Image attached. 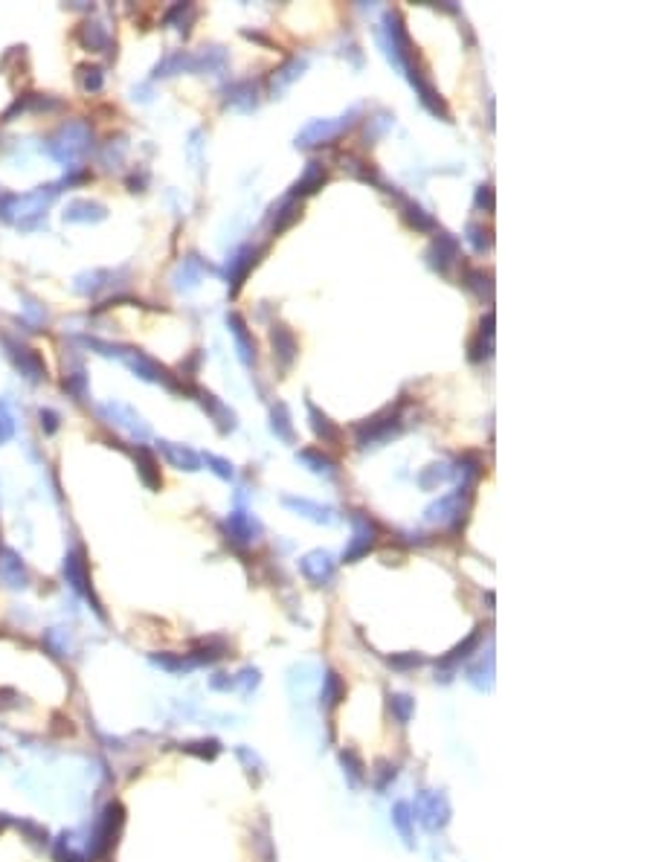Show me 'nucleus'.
I'll return each instance as SVG.
<instances>
[{
  "label": "nucleus",
  "mask_w": 653,
  "mask_h": 862,
  "mask_svg": "<svg viewBox=\"0 0 653 862\" xmlns=\"http://www.w3.org/2000/svg\"><path fill=\"white\" fill-rule=\"evenodd\" d=\"M84 346L87 349H96L99 355H108V358H119L131 372H134L137 377H143V380H151V383H163L166 390H171V392H183L186 390V383H181L174 375H168V369L166 366H160L154 358H148L146 352H140V349H131V346H113V343H102V340H91L87 337L84 340Z\"/></svg>",
  "instance_id": "1"
},
{
  "label": "nucleus",
  "mask_w": 653,
  "mask_h": 862,
  "mask_svg": "<svg viewBox=\"0 0 653 862\" xmlns=\"http://www.w3.org/2000/svg\"><path fill=\"white\" fill-rule=\"evenodd\" d=\"M91 148H93L91 125H87V122H79V119L64 122L59 131L47 140L50 157L59 160V163H64V166H70V168H73V163H79Z\"/></svg>",
  "instance_id": "2"
},
{
  "label": "nucleus",
  "mask_w": 653,
  "mask_h": 862,
  "mask_svg": "<svg viewBox=\"0 0 653 862\" xmlns=\"http://www.w3.org/2000/svg\"><path fill=\"white\" fill-rule=\"evenodd\" d=\"M59 183L50 186H38L29 195H0V218L4 221H26L35 218V215H44V209L50 206V201L59 195Z\"/></svg>",
  "instance_id": "3"
},
{
  "label": "nucleus",
  "mask_w": 653,
  "mask_h": 862,
  "mask_svg": "<svg viewBox=\"0 0 653 862\" xmlns=\"http://www.w3.org/2000/svg\"><path fill=\"white\" fill-rule=\"evenodd\" d=\"M401 430V415L398 410H383L375 418H366L363 424H358V447H375L386 439H392Z\"/></svg>",
  "instance_id": "4"
},
{
  "label": "nucleus",
  "mask_w": 653,
  "mask_h": 862,
  "mask_svg": "<svg viewBox=\"0 0 653 862\" xmlns=\"http://www.w3.org/2000/svg\"><path fill=\"white\" fill-rule=\"evenodd\" d=\"M358 113V108L348 113V116H340V119H314L311 125H305L302 128V134L296 137V148H311V146H325V143H331L334 137H340L348 125H352L355 116Z\"/></svg>",
  "instance_id": "5"
},
{
  "label": "nucleus",
  "mask_w": 653,
  "mask_h": 862,
  "mask_svg": "<svg viewBox=\"0 0 653 862\" xmlns=\"http://www.w3.org/2000/svg\"><path fill=\"white\" fill-rule=\"evenodd\" d=\"M352 526H355V537H352V543H348V549L343 552V560H358V557H363V554L375 546V540H378V529H375V523L369 520V514L352 511Z\"/></svg>",
  "instance_id": "6"
},
{
  "label": "nucleus",
  "mask_w": 653,
  "mask_h": 862,
  "mask_svg": "<svg viewBox=\"0 0 653 862\" xmlns=\"http://www.w3.org/2000/svg\"><path fill=\"white\" fill-rule=\"evenodd\" d=\"M224 532H227V540L236 543V546H253L261 534V526L253 514L247 511H233L227 520H224Z\"/></svg>",
  "instance_id": "7"
},
{
  "label": "nucleus",
  "mask_w": 653,
  "mask_h": 862,
  "mask_svg": "<svg viewBox=\"0 0 653 862\" xmlns=\"http://www.w3.org/2000/svg\"><path fill=\"white\" fill-rule=\"evenodd\" d=\"M99 412H102V418H108V424L125 430V433L137 436V439H148V424L131 407H125V404H105Z\"/></svg>",
  "instance_id": "8"
},
{
  "label": "nucleus",
  "mask_w": 653,
  "mask_h": 862,
  "mask_svg": "<svg viewBox=\"0 0 653 862\" xmlns=\"http://www.w3.org/2000/svg\"><path fill=\"white\" fill-rule=\"evenodd\" d=\"M6 349H9V358H12V363L21 369L24 377H29L32 383H41L44 377H47V366H44V360H41L38 352L21 346V343H15V340H9V337H6Z\"/></svg>",
  "instance_id": "9"
},
{
  "label": "nucleus",
  "mask_w": 653,
  "mask_h": 862,
  "mask_svg": "<svg viewBox=\"0 0 653 862\" xmlns=\"http://www.w3.org/2000/svg\"><path fill=\"white\" fill-rule=\"evenodd\" d=\"M456 258H459V241L450 238L447 233H442L439 238L430 244V250H427V262H430V268L439 270V273H447V268L456 262Z\"/></svg>",
  "instance_id": "10"
},
{
  "label": "nucleus",
  "mask_w": 653,
  "mask_h": 862,
  "mask_svg": "<svg viewBox=\"0 0 653 862\" xmlns=\"http://www.w3.org/2000/svg\"><path fill=\"white\" fill-rule=\"evenodd\" d=\"M261 255V247H241L233 258H230V268H227V276H230V293H238V288L244 285L250 268L258 262Z\"/></svg>",
  "instance_id": "11"
},
{
  "label": "nucleus",
  "mask_w": 653,
  "mask_h": 862,
  "mask_svg": "<svg viewBox=\"0 0 653 862\" xmlns=\"http://www.w3.org/2000/svg\"><path fill=\"white\" fill-rule=\"evenodd\" d=\"M64 578H67V584L73 589H79L81 595L91 598V578H87V560H84L81 549H73L64 557Z\"/></svg>",
  "instance_id": "12"
},
{
  "label": "nucleus",
  "mask_w": 653,
  "mask_h": 862,
  "mask_svg": "<svg viewBox=\"0 0 653 862\" xmlns=\"http://www.w3.org/2000/svg\"><path fill=\"white\" fill-rule=\"evenodd\" d=\"M270 343H273V358H276V363H279L282 369H288V366L293 363L296 352H299L293 331H290L288 325H273V328H270Z\"/></svg>",
  "instance_id": "13"
},
{
  "label": "nucleus",
  "mask_w": 653,
  "mask_h": 862,
  "mask_svg": "<svg viewBox=\"0 0 653 862\" xmlns=\"http://www.w3.org/2000/svg\"><path fill=\"white\" fill-rule=\"evenodd\" d=\"M299 569H302V575L308 578V581H314V584H325V581L334 575V560H331V554H328V552H311V554H305V557H302Z\"/></svg>",
  "instance_id": "14"
},
{
  "label": "nucleus",
  "mask_w": 653,
  "mask_h": 862,
  "mask_svg": "<svg viewBox=\"0 0 653 862\" xmlns=\"http://www.w3.org/2000/svg\"><path fill=\"white\" fill-rule=\"evenodd\" d=\"M227 325H230V334H233V340H236V349H238L241 360H244L247 366H250V363H255V340H253V334L247 331L244 317L233 311V314L227 317Z\"/></svg>",
  "instance_id": "15"
},
{
  "label": "nucleus",
  "mask_w": 653,
  "mask_h": 862,
  "mask_svg": "<svg viewBox=\"0 0 653 862\" xmlns=\"http://www.w3.org/2000/svg\"><path fill=\"white\" fill-rule=\"evenodd\" d=\"M160 453L166 456V462L178 470H201V456L186 447V445H174V442H157Z\"/></svg>",
  "instance_id": "16"
},
{
  "label": "nucleus",
  "mask_w": 653,
  "mask_h": 862,
  "mask_svg": "<svg viewBox=\"0 0 653 862\" xmlns=\"http://www.w3.org/2000/svg\"><path fill=\"white\" fill-rule=\"evenodd\" d=\"M282 505L290 508V511H296V514H302V517H308V520L334 523V511H331L328 505L311 502V500H305V497H282Z\"/></svg>",
  "instance_id": "17"
},
{
  "label": "nucleus",
  "mask_w": 653,
  "mask_h": 862,
  "mask_svg": "<svg viewBox=\"0 0 653 862\" xmlns=\"http://www.w3.org/2000/svg\"><path fill=\"white\" fill-rule=\"evenodd\" d=\"M134 462H137V473H140V480H143V485L146 488H151V491H160V485H163V480H160V465H157V456L148 450V447H137L134 450Z\"/></svg>",
  "instance_id": "18"
},
{
  "label": "nucleus",
  "mask_w": 653,
  "mask_h": 862,
  "mask_svg": "<svg viewBox=\"0 0 653 862\" xmlns=\"http://www.w3.org/2000/svg\"><path fill=\"white\" fill-rule=\"evenodd\" d=\"M108 215V209L96 201H73L64 209V221L70 224H91V221H102Z\"/></svg>",
  "instance_id": "19"
},
{
  "label": "nucleus",
  "mask_w": 653,
  "mask_h": 862,
  "mask_svg": "<svg viewBox=\"0 0 653 862\" xmlns=\"http://www.w3.org/2000/svg\"><path fill=\"white\" fill-rule=\"evenodd\" d=\"M198 398H201L203 410L215 418V424H218V430H221V433H230V430H236V412H233L230 407H224L212 392H203V390L198 392Z\"/></svg>",
  "instance_id": "20"
},
{
  "label": "nucleus",
  "mask_w": 653,
  "mask_h": 862,
  "mask_svg": "<svg viewBox=\"0 0 653 862\" xmlns=\"http://www.w3.org/2000/svg\"><path fill=\"white\" fill-rule=\"evenodd\" d=\"M328 181V171L320 166V163H308V168H305V175L293 183V189H290V198L296 201L299 195H311V192H317V189H323V183Z\"/></svg>",
  "instance_id": "21"
},
{
  "label": "nucleus",
  "mask_w": 653,
  "mask_h": 862,
  "mask_svg": "<svg viewBox=\"0 0 653 862\" xmlns=\"http://www.w3.org/2000/svg\"><path fill=\"white\" fill-rule=\"evenodd\" d=\"M79 41H81L84 50L102 53V50H108V44H111V35H108L105 24H99V21H87V24H81V29H79Z\"/></svg>",
  "instance_id": "22"
},
{
  "label": "nucleus",
  "mask_w": 653,
  "mask_h": 862,
  "mask_svg": "<svg viewBox=\"0 0 653 862\" xmlns=\"http://www.w3.org/2000/svg\"><path fill=\"white\" fill-rule=\"evenodd\" d=\"M494 352V311H488L479 325V337L470 346V360H485Z\"/></svg>",
  "instance_id": "23"
},
{
  "label": "nucleus",
  "mask_w": 653,
  "mask_h": 862,
  "mask_svg": "<svg viewBox=\"0 0 653 862\" xmlns=\"http://www.w3.org/2000/svg\"><path fill=\"white\" fill-rule=\"evenodd\" d=\"M302 70H305V59H288L279 70H273V76H270V93L273 96H279L290 81H296L299 76H302Z\"/></svg>",
  "instance_id": "24"
},
{
  "label": "nucleus",
  "mask_w": 653,
  "mask_h": 862,
  "mask_svg": "<svg viewBox=\"0 0 653 862\" xmlns=\"http://www.w3.org/2000/svg\"><path fill=\"white\" fill-rule=\"evenodd\" d=\"M308 415H311V427H314V433L323 439V442H331V445H337V442H343V430L337 427V424H331V418L325 415V412H320L311 401H308Z\"/></svg>",
  "instance_id": "25"
},
{
  "label": "nucleus",
  "mask_w": 653,
  "mask_h": 862,
  "mask_svg": "<svg viewBox=\"0 0 653 862\" xmlns=\"http://www.w3.org/2000/svg\"><path fill=\"white\" fill-rule=\"evenodd\" d=\"M255 84L253 81H238V84H233V88L227 91V99H224V105L227 108H238V111H253L255 108Z\"/></svg>",
  "instance_id": "26"
},
{
  "label": "nucleus",
  "mask_w": 653,
  "mask_h": 862,
  "mask_svg": "<svg viewBox=\"0 0 653 862\" xmlns=\"http://www.w3.org/2000/svg\"><path fill=\"white\" fill-rule=\"evenodd\" d=\"M0 575L6 578L9 587H26V567H24V560L12 549L4 552V560H0Z\"/></svg>",
  "instance_id": "27"
},
{
  "label": "nucleus",
  "mask_w": 653,
  "mask_h": 862,
  "mask_svg": "<svg viewBox=\"0 0 653 862\" xmlns=\"http://www.w3.org/2000/svg\"><path fill=\"white\" fill-rule=\"evenodd\" d=\"M299 215H302V203H299V201L288 198L285 203H279V209H276V215H273V221H270L273 233H285V230H290V227L299 221Z\"/></svg>",
  "instance_id": "28"
},
{
  "label": "nucleus",
  "mask_w": 653,
  "mask_h": 862,
  "mask_svg": "<svg viewBox=\"0 0 653 862\" xmlns=\"http://www.w3.org/2000/svg\"><path fill=\"white\" fill-rule=\"evenodd\" d=\"M296 459L299 462H305L314 473H323V477H337V465L325 456V453H320V450H314V447H305V450H299L296 453Z\"/></svg>",
  "instance_id": "29"
},
{
  "label": "nucleus",
  "mask_w": 653,
  "mask_h": 862,
  "mask_svg": "<svg viewBox=\"0 0 653 862\" xmlns=\"http://www.w3.org/2000/svg\"><path fill=\"white\" fill-rule=\"evenodd\" d=\"M183 70H192V56L183 53V50H178V53L166 56V59L154 67V78H160V76H174V73H183Z\"/></svg>",
  "instance_id": "30"
},
{
  "label": "nucleus",
  "mask_w": 653,
  "mask_h": 862,
  "mask_svg": "<svg viewBox=\"0 0 653 862\" xmlns=\"http://www.w3.org/2000/svg\"><path fill=\"white\" fill-rule=\"evenodd\" d=\"M270 427L273 433L282 439V442H293V424H290V412L285 404H276L273 412H270Z\"/></svg>",
  "instance_id": "31"
},
{
  "label": "nucleus",
  "mask_w": 653,
  "mask_h": 862,
  "mask_svg": "<svg viewBox=\"0 0 653 862\" xmlns=\"http://www.w3.org/2000/svg\"><path fill=\"white\" fill-rule=\"evenodd\" d=\"M79 81H81V91L84 93H99L102 84H105V73L96 64H81L79 67Z\"/></svg>",
  "instance_id": "32"
},
{
  "label": "nucleus",
  "mask_w": 653,
  "mask_h": 862,
  "mask_svg": "<svg viewBox=\"0 0 653 862\" xmlns=\"http://www.w3.org/2000/svg\"><path fill=\"white\" fill-rule=\"evenodd\" d=\"M465 288H470L479 299H485V296H491V276L485 270H479V268H467L465 270Z\"/></svg>",
  "instance_id": "33"
},
{
  "label": "nucleus",
  "mask_w": 653,
  "mask_h": 862,
  "mask_svg": "<svg viewBox=\"0 0 653 862\" xmlns=\"http://www.w3.org/2000/svg\"><path fill=\"white\" fill-rule=\"evenodd\" d=\"M404 218H407V224L412 227V230H421V233H430V230H435V221H432V215H427L418 203H404Z\"/></svg>",
  "instance_id": "34"
},
{
  "label": "nucleus",
  "mask_w": 653,
  "mask_h": 862,
  "mask_svg": "<svg viewBox=\"0 0 653 862\" xmlns=\"http://www.w3.org/2000/svg\"><path fill=\"white\" fill-rule=\"evenodd\" d=\"M447 477H450V467H447V465H430V467L421 473V477H418V485L427 488V491H432L435 485L447 482Z\"/></svg>",
  "instance_id": "35"
},
{
  "label": "nucleus",
  "mask_w": 653,
  "mask_h": 862,
  "mask_svg": "<svg viewBox=\"0 0 653 862\" xmlns=\"http://www.w3.org/2000/svg\"><path fill=\"white\" fill-rule=\"evenodd\" d=\"M64 390L73 395V398H84L87 395V377H84V369H76V372H67L64 375Z\"/></svg>",
  "instance_id": "36"
},
{
  "label": "nucleus",
  "mask_w": 653,
  "mask_h": 862,
  "mask_svg": "<svg viewBox=\"0 0 653 862\" xmlns=\"http://www.w3.org/2000/svg\"><path fill=\"white\" fill-rule=\"evenodd\" d=\"M15 436V418L9 412V404L0 401V445H6Z\"/></svg>",
  "instance_id": "37"
},
{
  "label": "nucleus",
  "mask_w": 653,
  "mask_h": 862,
  "mask_svg": "<svg viewBox=\"0 0 653 862\" xmlns=\"http://www.w3.org/2000/svg\"><path fill=\"white\" fill-rule=\"evenodd\" d=\"M467 238H470V244H473L476 253H485V250L491 247V233H488L485 227H479V224H470V227H467Z\"/></svg>",
  "instance_id": "38"
},
{
  "label": "nucleus",
  "mask_w": 653,
  "mask_h": 862,
  "mask_svg": "<svg viewBox=\"0 0 653 862\" xmlns=\"http://www.w3.org/2000/svg\"><path fill=\"white\" fill-rule=\"evenodd\" d=\"M203 462L212 465V470H215L221 480H233V473H236V470H233V462H227V459H221V456H212V453H206Z\"/></svg>",
  "instance_id": "39"
},
{
  "label": "nucleus",
  "mask_w": 653,
  "mask_h": 862,
  "mask_svg": "<svg viewBox=\"0 0 653 862\" xmlns=\"http://www.w3.org/2000/svg\"><path fill=\"white\" fill-rule=\"evenodd\" d=\"M38 418H41V430H44V433H47V436H53L56 430H59V424H61V418H59V412H56V410H41V412H38Z\"/></svg>",
  "instance_id": "40"
},
{
  "label": "nucleus",
  "mask_w": 653,
  "mask_h": 862,
  "mask_svg": "<svg viewBox=\"0 0 653 862\" xmlns=\"http://www.w3.org/2000/svg\"><path fill=\"white\" fill-rule=\"evenodd\" d=\"M476 206L485 209V212H494V189H491V186H479V192H476Z\"/></svg>",
  "instance_id": "41"
},
{
  "label": "nucleus",
  "mask_w": 653,
  "mask_h": 862,
  "mask_svg": "<svg viewBox=\"0 0 653 862\" xmlns=\"http://www.w3.org/2000/svg\"><path fill=\"white\" fill-rule=\"evenodd\" d=\"M476 642H479V633H473V636H470V639H467V642H465V644H459V648H456V651H453V654H450V656H447V659H445V662H456V659H462V656H467V651H470V648H473V644H476Z\"/></svg>",
  "instance_id": "42"
},
{
  "label": "nucleus",
  "mask_w": 653,
  "mask_h": 862,
  "mask_svg": "<svg viewBox=\"0 0 653 862\" xmlns=\"http://www.w3.org/2000/svg\"><path fill=\"white\" fill-rule=\"evenodd\" d=\"M392 706L398 709L401 720H407V711H410V700H407V697H392Z\"/></svg>",
  "instance_id": "43"
}]
</instances>
